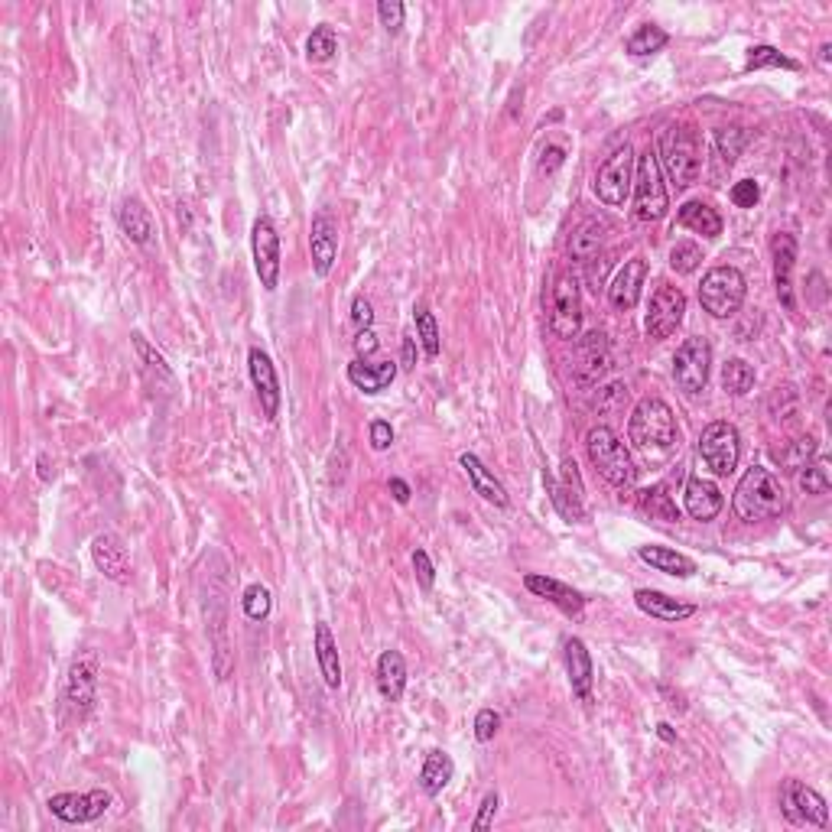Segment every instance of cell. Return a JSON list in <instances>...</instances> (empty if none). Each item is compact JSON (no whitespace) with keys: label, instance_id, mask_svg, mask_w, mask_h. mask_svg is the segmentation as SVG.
<instances>
[{"label":"cell","instance_id":"cell-13","mask_svg":"<svg viewBox=\"0 0 832 832\" xmlns=\"http://www.w3.org/2000/svg\"><path fill=\"white\" fill-rule=\"evenodd\" d=\"M251 254H254V270L260 277V286L273 293L280 283V234L267 215H260L251 228Z\"/></svg>","mask_w":832,"mask_h":832},{"label":"cell","instance_id":"cell-14","mask_svg":"<svg viewBox=\"0 0 832 832\" xmlns=\"http://www.w3.org/2000/svg\"><path fill=\"white\" fill-rule=\"evenodd\" d=\"M114 803V797L108 790H88V793H52L49 797V813L62 819V823H72V826H82V823H95L104 813H108V806Z\"/></svg>","mask_w":832,"mask_h":832},{"label":"cell","instance_id":"cell-6","mask_svg":"<svg viewBox=\"0 0 832 832\" xmlns=\"http://www.w3.org/2000/svg\"><path fill=\"white\" fill-rule=\"evenodd\" d=\"M670 199L663 186V169L657 163V150H644L634 163V215L637 221H660L667 215Z\"/></svg>","mask_w":832,"mask_h":832},{"label":"cell","instance_id":"cell-52","mask_svg":"<svg viewBox=\"0 0 832 832\" xmlns=\"http://www.w3.org/2000/svg\"><path fill=\"white\" fill-rule=\"evenodd\" d=\"M413 569H416V582H420L426 592L433 589V582H436V569H433V559H429V553H426V550H416V553H413Z\"/></svg>","mask_w":832,"mask_h":832},{"label":"cell","instance_id":"cell-59","mask_svg":"<svg viewBox=\"0 0 832 832\" xmlns=\"http://www.w3.org/2000/svg\"><path fill=\"white\" fill-rule=\"evenodd\" d=\"M413 358H416L413 335H407V338H403V364H407V368H413Z\"/></svg>","mask_w":832,"mask_h":832},{"label":"cell","instance_id":"cell-46","mask_svg":"<svg viewBox=\"0 0 832 832\" xmlns=\"http://www.w3.org/2000/svg\"><path fill=\"white\" fill-rule=\"evenodd\" d=\"M699 264H702V251H699V244H693V241H680V244H673V251H670V267H673L676 273H693Z\"/></svg>","mask_w":832,"mask_h":832},{"label":"cell","instance_id":"cell-50","mask_svg":"<svg viewBox=\"0 0 832 832\" xmlns=\"http://www.w3.org/2000/svg\"><path fill=\"white\" fill-rule=\"evenodd\" d=\"M498 806H501V797L498 793H485V800H481V806H478V816L472 819V829L475 832H481V829H488L491 823H494V816H498Z\"/></svg>","mask_w":832,"mask_h":832},{"label":"cell","instance_id":"cell-45","mask_svg":"<svg viewBox=\"0 0 832 832\" xmlns=\"http://www.w3.org/2000/svg\"><path fill=\"white\" fill-rule=\"evenodd\" d=\"M813 455H816V439L813 436H803L797 442H790V449H784V452L777 449V459L784 462L787 468H797V472L803 465H810Z\"/></svg>","mask_w":832,"mask_h":832},{"label":"cell","instance_id":"cell-39","mask_svg":"<svg viewBox=\"0 0 832 832\" xmlns=\"http://www.w3.org/2000/svg\"><path fill=\"white\" fill-rule=\"evenodd\" d=\"M338 52V36H335V30L329 23H322V26H316V30L309 33V39H306V56H309V62H329L332 56Z\"/></svg>","mask_w":832,"mask_h":832},{"label":"cell","instance_id":"cell-9","mask_svg":"<svg viewBox=\"0 0 832 832\" xmlns=\"http://www.w3.org/2000/svg\"><path fill=\"white\" fill-rule=\"evenodd\" d=\"M712 371V345L706 338H686L673 355V381L686 397H696L706 390Z\"/></svg>","mask_w":832,"mask_h":832},{"label":"cell","instance_id":"cell-16","mask_svg":"<svg viewBox=\"0 0 832 832\" xmlns=\"http://www.w3.org/2000/svg\"><path fill=\"white\" fill-rule=\"evenodd\" d=\"M91 559H95V566L104 579H111L117 585H130V579H134L130 553L117 533H98V537L91 540Z\"/></svg>","mask_w":832,"mask_h":832},{"label":"cell","instance_id":"cell-1","mask_svg":"<svg viewBox=\"0 0 832 832\" xmlns=\"http://www.w3.org/2000/svg\"><path fill=\"white\" fill-rule=\"evenodd\" d=\"M787 491L780 485V478L774 472H767L764 465H751L741 475L738 488L732 494V511L745 524H758V520H771L784 511Z\"/></svg>","mask_w":832,"mask_h":832},{"label":"cell","instance_id":"cell-18","mask_svg":"<svg viewBox=\"0 0 832 832\" xmlns=\"http://www.w3.org/2000/svg\"><path fill=\"white\" fill-rule=\"evenodd\" d=\"M793 264H797V238H793V234H784V231L774 234V241H771L774 293L787 312L797 309V299H793Z\"/></svg>","mask_w":832,"mask_h":832},{"label":"cell","instance_id":"cell-32","mask_svg":"<svg viewBox=\"0 0 832 832\" xmlns=\"http://www.w3.org/2000/svg\"><path fill=\"white\" fill-rule=\"evenodd\" d=\"M316 660H319V670H322V680L329 689L342 686V660H338V644L329 631V624L319 621L316 624Z\"/></svg>","mask_w":832,"mask_h":832},{"label":"cell","instance_id":"cell-10","mask_svg":"<svg viewBox=\"0 0 832 832\" xmlns=\"http://www.w3.org/2000/svg\"><path fill=\"white\" fill-rule=\"evenodd\" d=\"M550 332L563 342H572L582 332V296L572 273H559L550 290Z\"/></svg>","mask_w":832,"mask_h":832},{"label":"cell","instance_id":"cell-56","mask_svg":"<svg viewBox=\"0 0 832 832\" xmlns=\"http://www.w3.org/2000/svg\"><path fill=\"white\" fill-rule=\"evenodd\" d=\"M563 163H566V150L559 147V143H550V147L543 150V160H540V173H546V176H550V173H556V169L563 166Z\"/></svg>","mask_w":832,"mask_h":832},{"label":"cell","instance_id":"cell-3","mask_svg":"<svg viewBox=\"0 0 832 832\" xmlns=\"http://www.w3.org/2000/svg\"><path fill=\"white\" fill-rule=\"evenodd\" d=\"M585 452H589L592 468L608 481V485H615V488L634 485V478H637L634 459L611 426H592L589 433H585Z\"/></svg>","mask_w":832,"mask_h":832},{"label":"cell","instance_id":"cell-29","mask_svg":"<svg viewBox=\"0 0 832 832\" xmlns=\"http://www.w3.org/2000/svg\"><path fill=\"white\" fill-rule=\"evenodd\" d=\"M459 465L465 468V475H468V481H472L475 494H481V498H485L488 504H494V507H507V491H504V485L488 472L485 462H481L478 455L465 452L462 459H459Z\"/></svg>","mask_w":832,"mask_h":832},{"label":"cell","instance_id":"cell-41","mask_svg":"<svg viewBox=\"0 0 832 832\" xmlns=\"http://www.w3.org/2000/svg\"><path fill=\"white\" fill-rule=\"evenodd\" d=\"M797 481H800V488L806 491V494H829V488H832V472H829V462L826 459H819V462H813V465H803L800 468V475H797Z\"/></svg>","mask_w":832,"mask_h":832},{"label":"cell","instance_id":"cell-49","mask_svg":"<svg viewBox=\"0 0 832 832\" xmlns=\"http://www.w3.org/2000/svg\"><path fill=\"white\" fill-rule=\"evenodd\" d=\"M728 195H732V202L738 208H754V205H758V199H761V186L754 179H741V182H735Z\"/></svg>","mask_w":832,"mask_h":832},{"label":"cell","instance_id":"cell-19","mask_svg":"<svg viewBox=\"0 0 832 832\" xmlns=\"http://www.w3.org/2000/svg\"><path fill=\"white\" fill-rule=\"evenodd\" d=\"M247 368H251V381H254L260 407H264V416L267 420H277L283 394H280V377H277V368H273L270 355L264 348H251L247 351Z\"/></svg>","mask_w":832,"mask_h":832},{"label":"cell","instance_id":"cell-28","mask_svg":"<svg viewBox=\"0 0 832 832\" xmlns=\"http://www.w3.org/2000/svg\"><path fill=\"white\" fill-rule=\"evenodd\" d=\"M130 342H134L137 355H140L143 374L150 377V387H153V390H166V394H173V390H176V377H173V371H169L166 358H163L160 351H156V348H153V345H150L147 338H143L140 332L130 335Z\"/></svg>","mask_w":832,"mask_h":832},{"label":"cell","instance_id":"cell-22","mask_svg":"<svg viewBox=\"0 0 832 832\" xmlns=\"http://www.w3.org/2000/svg\"><path fill=\"white\" fill-rule=\"evenodd\" d=\"M524 589L533 592L537 598H546V602L556 605L569 618L572 615H582V608H585L582 592H576L572 585L559 582V579H550V576H537V572H530V576H524Z\"/></svg>","mask_w":832,"mask_h":832},{"label":"cell","instance_id":"cell-55","mask_svg":"<svg viewBox=\"0 0 832 832\" xmlns=\"http://www.w3.org/2000/svg\"><path fill=\"white\" fill-rule=\"evenodd\" d=\"M390 442H394V429H390V423L374 420L371 423V449L384 452V449H390Z\"/></svg>","mask_w":832,"mask_h":832},{"label":"cell","instance_id":"cell-60","mask_svg":"<svg viewBox=\"0 0 832 832\" xmlns=\"http://www.w3.org/2000/svg\"><path fill=\"white\" fill-rule=\"evenodd\" d=\"M657 735H660L663 741H676V732H673V728H670L667 722H660V725H657Z\"/></svg>","mask_w":832,"mask_h":832},{"label":"cell","instance_id":"cell-42","mask_svg":"<svg viewBox=\"0 0 832 832\" xmlns=\"http://www.w3.org/2000/svg\"><path fill=\"white\" fill-rule=\"evenodd\" d=\"M241 608H244V615L251 618V621H264L270 615V608H273V598H270V589L267 585H247L244 595H241Z\"/></svg>","mask_w":832,"mask_h":832},{"label":"cell","instance_id":"cell-58","mask_svg":"<svg viewBox=\"0 0 832 832\" xmlns=\"http://www.w3.org/2000/svg\"><path fill=\"white\" fill-rule=\"evenodd\" d=\"M390 494H394L397 504H407L410 501V485L403 478H390Z\"/></svg>","mask_w":832,"mask_h":832},{"label":"cell","instance_id":"cell-40","mask_svg":"<svg viewBox=\"0 0 832 832\" xmlns=\"http://www.w3.org/2000/svg\"><path fill=\"white\" fill-rule=\"evenodd\" d=\"M413 319H416V338H420V345L426 351V358H439V325H436V316L429 312L426 306H416L413 312Z\"/></svg>","mask_w":832,"mask_h":832},{"label":"cell","instance_id":"cell-25","mask_svg":"<svg viewBox=\"0 0 832 832\" xmlns=\"http://www.w3.org/2000/svg\"><path fill=\"white\" fill-rule=\"evenodd\" d=\"M634 605L641 608L644 615L657 618V621H667V624L686 621V618L696 615V605L676 602V598L663 595V592H657V589H637V592H634Z\"/></svg>","mask_w":832,"mask_h":832},{"label":"cell","instance_id":"cell-24","mask_svg":"<svg viewBox=\"0 0 832 832\" xmlns=\"http://www.w3.org/2000/svg\"><path fill=\"white\" fill-rule=\"evenodd\" d=\"M397 377V361H368L355 358L348 364V381L355 384L364 394H381Z\"/></svg>","mask_w":832,"mask_h":832},{"label":"cell","instance_id":"cell-2","mask_svg":"<svg viewBox=\"0 0 832 832\" xmlns=\"http://www.w3.org/2000/svg\"><path fill=\"white\" fill-rule=\"evenodd\" d=\"M628 436L641 452H670L680 436L670 403L660 397H644L628 420Z\"/></svg>","mask_w":832,"mask_h":832},{"label":"cell","instance_id":"cell-34","mask_svg":"<svg viewBox=\"0 0 832 832\" xmlns=\"http://www.w3.org/2000/svg\"><path fill=\"white\" fill-rule=\"evenodd\" d=\"M452 774H455V764H452L449 754L439 751V748L429 751L423 767H420V787H423L426 797H439V793L446 790V784L452 780Z\"/></svg>","mask_w":832,"mask_h":832},{"label":"cell","instance_id":"cell-5","mask_svg":"<svg viewBox=\"0 0 832 832\" xmlns=\"http://www.w3.org/2000/svg\"><path fill=\"white\" fill-rule=\"evenodd\" d=\"M745 296H748L745 273L732 264L712 267L699 283V303L712 319H732L745 306Z\"/></svg>","mask_w":832,"mask_h":832},{"label":"cell","instance_id":"cell-35","mask_svg":"<svg viewBox=\"0 0 832 832\" xmlns=\"http://www.w3.org/2000/svg\"><path fill=\"white\" fill-rule=\"evenodd\" d=\"M579 361H582V377L585 381H595V377H602L605 368L611 364V351L602 332H589L579 342Z\"/></svg>","mask_w":832,"mask_h":832},{"label":"cell","instance_id":"cell-12","mask_svg":"<svg viewBox=\"0 0 832 832\" xmlns=\"http://www.w3.org/2000/svg\"><path fill=\"white\" fill-rule=\"evenodd\" d=\"M683 316H686V296L680 286H657V293L650 296L644 329L654 342H663V338H670L680 329Z\"/></svg>","mask_w":832,"mask_h":832},{"label":"cell","instance_id":"cell-30","mask_svg":"<svg viewBox=\"0 0 832 832\" xmlns=\"http://www.w3.org/2000/svg\"><path fill=\"white\" fill-rule=\"evenodd\" d=\"M637 556H641L647 566H654L657 572H667V576H676V579H689L696 572L693 559L670 550V546H637Z\"/></svg>","mask_w":832,"mask_h":832},{"label":"cell","instance_id":"cell-53","mask_svg":"<svg viewBox=\"0 0 832 832\" xmlns=\"http://www.w3.org/2000/svg\"><path fill=\"white\" fill-rule=\"evenodd\" d=\"M351 322L358 325V332H361V329H371V322H374V306H371V299H364V296L351 299Z\"/></svg>","mask_w":832,"mask_h":832},{"label":"cell","instance_id":"cell-47","mask_svg":"<svg viewBox=\"0 0 832 832\" xmlns=\"http://www.w3.org/2000/svg\"><path fill=\"white\" fill-rule=\"evenodd\" d=\"M641 507L660 520H680V511L670 504V498L663 491H641Z\"/></svg>","mask_w":832,"mask_h":832},{"label":"cell","instance_id":"cell-15","mask_svg":"<svg viewBox=\"0 0 832 832\" xmlns=\"http://www.w3.org/2000/svg\"><path fill=\"white\" fill-rule=\"evenodd\" d=\"M98 699V660L95 654H82L72 660L69 676H65V702L78 712L88 715Z\"/></svg>","mask_w":832,"mask_h":832},{"label":"cell","instance_id":"cell-8","mask_svg":"<svg viewBox=\"0 0 832 832\" xmlns=\"http://www.w3.org/2000/svg\"><path fill=\"white\" fill-rule=\"evenodd\" d=\"M699 459L706 462V468L712 475H719V478L732 475L738 468V459H741L738 429L732 423H725V420L709 423L699 436Z\"/></svg>","mask_w":832,"mask_h":832},{"label":"cell","instance_id":"cell-4","mask_svg":"<svg viewBox=\"0 0 832 832\" xmlns=\"http://www.w3.org/2000/svg\"><path fill=\"white\" fill-rule=\"evenodd\" d=\"M657 163L676 189H689L702 173V150L696 134H689L686 127H667L660 137Z\"/></svg>","mask_w":832,"mask_h":832},{"label":"cell","instance_id":"cell-26","mask_svg":"<svg viewBox=\"0 0 832 832\" xmlns=\"http://www.w3.org/2000/svg\"><path fill=\"white\" fill-rule=\"evenodd\" d=\"M117 225H121V231L127 234L130 241L140 244V247H147L153 241V215H150V208L143 205L137 195H127V199L117 205Z\"/></svg>","mask_w":832,"mask_h":832},{"label":"cell","instance_id":"cell-57","mask_svg":"<svg viewBox=\"0 0 832 832\" xmlns=\"http://www.w3.org/2000/svg\"><path fill=\"white\" fill-rule=\"evenodd\" d=\"M377 332L374 329H361L358 335H355V351H358V358H368V355H374L377 351Z\"/></svg>","mask_w":832,"mask_h":832},{"label":"cell","instance_id":"cell-38","mask_svg":"<svg viewBox=\"0 0 832 832\" xmlns=\"http://www.w3.org/2000/svg\"><path fill=\"white\" fill-rule=\"evenodd\" d=\"M761 69H787V72H797L800 62L784 56L780 49L774 46H754L748 52V62H745V72H761Z\"/></svg>","mask_w":832,"mask_h":832},{"label":"cell","instance_id":"cell-44","mask_svg":"<svg viewBox=\"0 0 832 832\" xmlns=\"http://www.w3.org/2000/svg\"><path fill=\"white\" fill-rule=\"evenodd\" d=\"M543 478H546V488H550V501L556 504V511L563 514L566 520H572V524H579V520L585 517L582 501H576L572 494H566L563 485H559V481H556L553 475H543Z\"/></svg>","mask_w":832,"mask_h":832},{"label":"cell","instance_id":"cell-21","mask_svg":"<svg viewBox=\"0 0 832 832\" xmlns=\"http://www.w3.org/2000/svg\"><path fill=\"white\" fill-rule=\"evenodd\" d=\"M563 657H566V673H569V686L582 702H589L592 696V683H595V663L589 647H585L582 637H566L563 641Z\"/></svg>","mask_w":832,"mask_h":832},{"label":"cell","instance_id":"cell-54","mask_svg":"<svg viewBox=\"0 0 832 832\" xmlns=\"http://www.w3.org/2000/svg\"><path fill=\"white\" fill-rule=\"evenodd\" d=\"M559 472H563V481H559V485H563V491L572 494L576 501H582V481H579V472H576V462L563 459V468H559Z\"/></svg>","mask_w":832,"mask_h":832},{"label":"cell","instance_id":"cell-27","mask_svg":"<svg viewBox=\"0 0 832 832\" xmlns=\"http://www.w3.org/2000/svg\"><path fill=\"white\" fill-rule=\"evenodd\" d=\"M377 689L387 702H400L403 689H407V660L400 650H384L377 657Z\"/></svg>","mask_w":832,"mask_h":832},{"label":"cell","instance_id":"cell-23","mask_svg":"<svg viewBox=\"0 0 832 832\" xmlns=\"http://www.w3.org/2000/svg\"><path fill=\"white\" fill-rule=\"evenodd\" d=\"M683 504H686V511L689 517H696V520H715L722 514V507H725V498H722V491L715 481L709 478H702V475H693L686 481V488H683Z\"/></svg>","mask_w":832,"mask_h":832},{"label":"cell","instance_id":"cell-17","mask_svg":"<svg viewBox=\"0 0 832 832\" xmlns=\"http://www.w3.org/2000/svg\"><path fill=\"white\" fill-rule=\"evenodd\" d=\"M309 251H312V270L316 277H329L338 257V225L329 208H319L309 228Z\"/></svg>","mask_w":832,"mask_h":832},{"label":"cell","instance_id":"cell-37","mask_svg":"<svg viewBox=\"0 0 832 832\" xmlns=\"http://www.w3.org/2000/svg\"><path fill=\"white\" fill-rule=\"evenodd\" d=\"M722 387H725L732 397L751 394V387H754V368H751L748 361H741V358L725 361V364H722Z\"/></svg>","mask_w":832,"mask_h":832},{"label":"cell","instance_id":"cell-43","mask_svg":"<svg viewBox=\"0 0 832 832\" xmlns=\"http://www.w3.org/2000/svg\"><path fill=\"white\" fill-rule=\"evenodd\" d=\"M745 143H748V134L741 127H722V130H715V150H719L722 156V163L725 166H732L738 160V153L745 150Z\"/></svg>","mask_w":832,"mask_h":832},{"label":"cell","instance_id":"cell-33","mask_svg":"<svg viewBox=\"0 0 832 832\" xmlns=\"http://www.w3.org/2000/svg\"><path fill=\"white\" fill-rule=\"evenodd\" d=\"M676 221H680L683 228L702 234V238H719V234H722V215L715 212L709 202H699V199L696 202H686L680 208V215H676Z\"/></svg>","mask_w":832,"mask_h":832},{"label":"cell","instance_id":"cell-31","mask_svg":"<svg viewBox=\"0 0 832 832\" xmlns=\"http://www.w3.org/2000/svg\"><path fill=\"white\" fill-rule=\"evenodd\" d=\"M605 231H611V225L605 218H585L569 238V257L582 260V264L585 260H592L598 254V247H602V241H605Z\"/></svg>","mask_w":832,"mask_h":832},{"label":"cell","instance_id":"cell-7","mask_svg":"<svg viewBox=\"0 0 832 832\" xmlns=\"http://www.w3.org/2000/svg\"><path fill=\"white\" fill-rule=\"evenodd\" d=\"M634 163H637L634 147L624 143V147H618L602 166H598L595 182H592V192L598 195V202L608 208L624 205V199H628V192L634 186Z\"/></svg>","mask_w":832,"mask_h":832},{"label":"cell","instance_id":"cell-11","mask_svg":"<svg viewBox=\"0 0 832 832\" xmlns=\"http://www.w3.org/2000/svg\"><path fill=\"white\" fill-rule=\"evenodd\" d=\"M780 810L790 819L793 826H816L826 829L829 826V803L819 790L806 787L803 780H784L780 787Z\"/></svg>","mask_w":832,"mask_h":832},{"label":"cell","instance_id":"cell-51","mask_svg":"<svg viewBox=\"0 0 832 832\" xmlns=\"http://www.w3.org/2000/svg\"><path fill=\"white\" fill-rule=\"evenodd\" d=\"M498 728H501V715L494 709H481L475 715V738L478 741H491L494 735H498Z\"/></svg>","mask_w":832,"mask_h":832},{"label":"cell","instance_id":"cell-20","mask_svg":"<svg viewBox=\"0 0 832 832\" xmlns=\"http://www.w3.org/2000/svg\"><path fill=\"white\" fill-rule=\"evenodd\" d=\"M647 280V260L644 257H631L628 264L618 270V277L608 286V303L618 312H631L637 303H641V290Z\"/></svg>","mask_w":832,"mask_h":832},{"label":"cell","instance_id":"cell-36","mask_svg":"<svg viewBox=\"0 0 832 832\" xmlns=\"http://www.w3.org/2000/svg\"><path fill=\"white\" fill-rule=\"evenodd\" d=\"M667 43H670V33L667 30H660V26H654V23H644V26H637V30L631 33L628 52H631V56H654V52H660Z\"/></svg>","mask_w":832,"mask_h":832},{"label":"cell","instance_id":"cell-48","mask_svg":"<svg viewBox=\"0 0 832 832\" xmlns=\"http://www.w3.org/2000/svg\"><path fill=\"white\" fill-rule=\"evenodd\" d=\"M377 17H381L387 33H400L403 17H407V7H403L400 0H381V4H377Z\"/></svg>","mask_w":832,"mask_h":832}]
</instances>
